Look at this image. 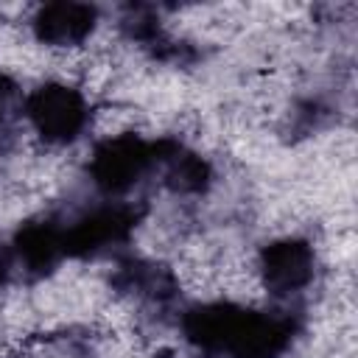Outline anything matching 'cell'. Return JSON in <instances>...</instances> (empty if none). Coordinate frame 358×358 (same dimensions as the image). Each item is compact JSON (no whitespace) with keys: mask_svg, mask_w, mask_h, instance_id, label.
Returning <instances> with one entry per match:
<instances>
[{"mask_svg":"<svg viewBox=\"0 0 358 358\" xmlns=\"http://www.w3.org/2000/svg\"><path fill=\"white\" fill-rule=\"evenodd\" d=\"M288 313H263L238 302H204L185 313V338L207 355L229 358H280L294 338Z\"/></svg>","mask_w":358,"mask_h":358,"instance_id":"6da1fadb","label":"cell"},{"mask_svg":"<svg viewBox=\"0 0 358 358\" xmlns=\"http://www.w3.org/2000/svg\"><path fill=\"white\" fill-rule=\"evenodd\" d=\"M159 162V140H145L140 134H112L92 148L90 179L106 199H120L131 193Z\"/></svg>","mask_w":358,"mask_h":358,"instance_id":"7a4b0ae2","label":"cell"},{"mask_svg":"<svg viewBox=\"0 0 358 358\" xmlns=\"http://www.w3.org/2000/svg\"><path fill=\"white\" fill-rule=\"evenodd\" d=\"M22 115L45 143L70 145L90 126V101L70 84L48 81L22 98Z\"/></svg>","mask_w":358,"mask_h":358,"instance_id":"3957f363","label":"cell"},{"mask_svg":"<svg viewBox=\"0 0 358 358\" xmlns=\"http://www.w3.org/2000/svg\"><path fill=\"white\" fill-rule=\"evenodd\" d=\"M140 213L117 199H109L70 224H62V241H64V255L67 257H92L101 255L117 243H126L129 235L137 227Z\"/></svg>","mask_w":358,"mask_h":358,"instance_id":"277c9868","label":"cell"},{"mask_svg":"<svg viewBox=\"0 0 358 358\" xmlns=\"http://www.w3.org/2000/svg\"><path fill=\"white\" fill-rule=\"evenodd\" d=\"M257 271L271 296L291 299L313 282L316 252L302 238H280V241H271L263 246Z\"/></svg>","mask_w":358,"mask_h":358,"instance_id":"5b68a950","label":"cell"},{"mask_svg":"<svg viewBox=\"0 0 358 358\" xmlns=\"http://www.w3.org/2000/svg\"><path fill=\"white\" fill-rule=\"evenodd\" d=\"M95 22H98L95 6L73 3V0H56V3H45L36 8L31 28L42 45L76 48L95 31Z\"/></svg>","mask_w":358,"mask_h":358,"instance_id":"8992f818","label":"cell"},{"mask_svg":"<svg viewBox=\"0 0 358 358\" xmlns=\"http://www.w3.org/2000/svg\"><path fill=\"white\" fill-rule=\"evenodd\" d=\"M8 246L14 255V266L28 271V274H45L67 257L64 241H62V224H56L50 218L25 221L14 232Z\"/></svg>","mask_w":358,"mask_h":358,"instance_id":"52a82bcc","label":"cell"},{"mask_svg":"<svg viewBox=\"0 0 358 358\" xmlns=\"http://www.w3.org/2000/svg\"><path fill=\"white\" fill-rule=\"evenodd\" d=\"M157 168L162 171L168 187H173L176 193H201L213 176L207 159H201L196 151H190L173 140H159Z\"/></svg>","mask_w":358,"mask_h":358,"instance_id":"ba28073f","label":"cell"},{"mask_svg":"<svg viewBox=\"0 0 358 358\" xmlns=\"http://www.w3.org/2000/svg\"><path fill=\"white\" fill-rule=\"evenodd\" d=\"M22 112V101H20V92L14 87V81L8 76L0 73V131L14 120V115Z\"/></svg>","mask_w":358,"mask_h":358,"instance_id":"9c48e42d","label":"cell"},{"mask_svg":"<svg viewBox=\"0 0 358 358\" xmlns=\"http://www.w3.org/2000/svg\"><path fill=\"white\" fill-rule=\"evenodd\" d=\"M14 255H11V246L8 243H0V288L11 280V274H14Z\"/></svg>","mask_w":358,"mask_h":358,"instance_id":"30bf717a","label":"cell"}]
</instances>
